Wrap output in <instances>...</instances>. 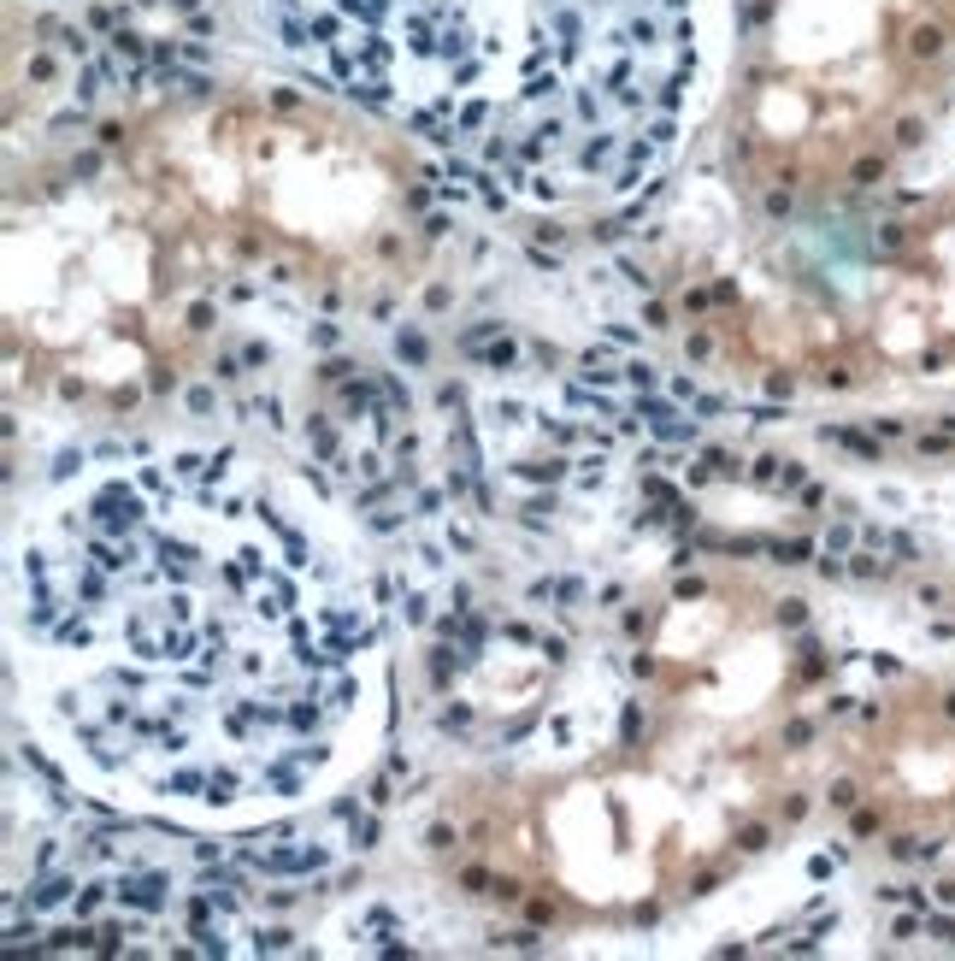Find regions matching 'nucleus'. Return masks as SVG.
<instances>
[{
	"label": "nucleus",
	"instance_id": "f257e3e1",
	"mask_svg": "<svg viewBox=\"0 0 955 961\" xmlns=\"http://www.w3.org/2000/svg\"><path fill=\"white\" fill-rule=\"evenodd\" d=\"M6 649L77 785L189 826L295 814L384 725L348 537L295 478L207 442L89 454L24 507Z\"/></svg>",
	"mask_w": 955,
	"mask_h": 961
},
{
	"label": "nucleus",
	"instance_id": "f03ea898",
	"mask_svg": "<svg viewBox=\"0 0 955 961\" xmlns=\"http://www.w3.org/2000/svg\"><path fill=\"white\" fill-rule=\"evenodd\" d=\"M277 54L525 207L625 201L702 71L690 0H254Z\"/></svg>",
	"mask_w": 955,
	"mask_h": 961
}]
</instances>
